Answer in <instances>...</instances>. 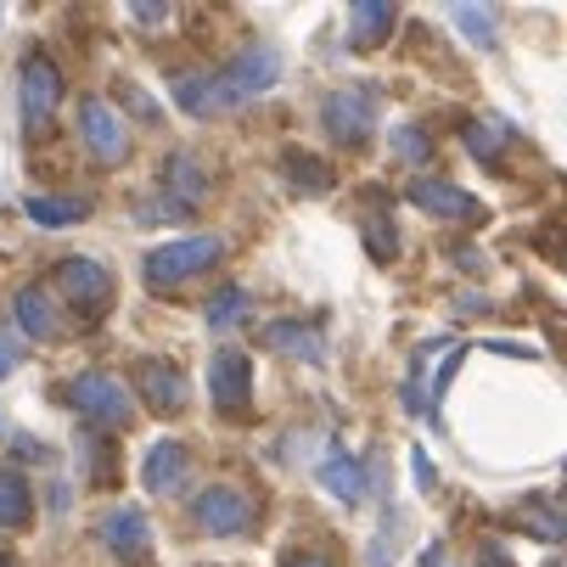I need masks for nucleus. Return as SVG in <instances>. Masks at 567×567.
<instances>
[{
	"instance_id": "39448f33",
	"label": "nucleus",
	"mask_w": 567,
	"mask_h": 567,
	"mask_svg": "<svg viewBox=\"0 0 567 567\" xmlns=\"http://www.w3.org/2000/svg\"><path fill=\"white\" fill-rule=\"evenodd\" d=\"M225 254V241L219 236H186V241H164V248H152L146 254V281L152 287H181L203 270H214Z\"/></svg>"
},
{
	"instance_id": "c85d7f7f",
	"label": "nucleus",
	"mask_w": 567,
	"mask_h": 567,
	"mask_svg": "<svg viewBox=\"0 0 567 567\" xmlns=\"http://www.w3.org/2000/svg\"><path fill=\"white\" fill-rule=\"evenodd\" d=\"M393 534H399V517L382 523V534H377V545H371V567H393Z\"/></svg>"
},
{
	"instance_id": "f704fd0d",
	"label": "nucleus",
	"mask_w": 567,
	"mask_h": 567,
	"mask_svg": "<svg viewBox=\"0 0 567 567\" xmlns=\"http://www.w3.org/2000/svg\"><path fill=\"white\" fill-rule=\"evenodd\" d=\"M287 567H338V561H332V556H292Z\"/></svg>"
},
{
	"instance_id": "20e7f679",
	"label": "nucleus",
	"mask_w": 567,
	"mask_h": 567,
	"mask_svg": "<svg viewBox=\"0 0 567 567\" xmlns=\"http://www.w3.org/2000/svg\"><path fill=\"white\" fill-rule=\"evenodd\" d=\"M320 124L338 146H365L377 135V85H338L320 102Z\"/></svg>"
},
{
	"instance_id": "cd10ccee",
	"label": "nucleus",
	"mask_w": 567,
	"mask_h": 567,
	"mask_svg": "<svg viewBox=\"0 0 567 567\" xmlns=\"http://www.w3.org/2000/svg\"><path fill=\"white\" fill-rule=\"evenodd\" d=\"M365 248H371V259L382 265V259H393L399 241H393V230H382V219H365Z\"/></svg>"
},
{
	"instance_id": "ddd939ff",
	"label": "nucleus",
	"mask_w": 567,
	"mask_h": 567,
	"mask_svg": "<svg viewBox=\"0 0 567 567\" xmlns=\"http://www.w3.org/2000/svg\"><path fill=\"white\" fill-rule=\"evenodd\" d=\"M141 483H146V495H181L186 489V444L157 439L141 461Z\"/></svg>"
},
{
	"instance_id": "2eb2a0df",
	"label": "nucleus",
	"mask_w": 567,
	"mask_h": 567,
	"mask_svg": "<svg viewBox=\"0 0 567 567\" xmlns=\"http://www.w3.org/2000/svg\"><path fill=\"white\" fill-rule=\"evenodd\" d=\"M265 349H281L287 360L320 365V360H327V332H320L315 320H270V327H265Z\"/></svg>"
},
{
	"instance_id": "aec40b11",
	"label": "nucleus",
	"mask_w": 567,
	"mask_h": 567,
	"mask_svg": "<svg viewBox=\"0 0 567 567\" xmlns=\"http://www.w3.org/2000/svg\"><path fill=\"white\" fill-rule=\"evenodd\" d=\"M281 175H287V186L292 192H303V197H327L332 192V164H320V157H309V152H287L281 157Z\"/></svg>"
},
{
	"instance_id": "6e6552de",
	"label": "nucleus",
	"mask_w": 567,
	"mask_h": 567,
	"mask_svg": "<svg viewBox=\"0 0 567 567\" xmlns=\"http://www.w3.org/2000/svg\"><path fill=\"white\" fill-rule=\"evenodd\" d=\"M208 399L219 404L225 416L248 411V399H254V360L241 354V349H219L208 360Z\"/></svg>"
},
{
	"instance_id": "5701e85b",
	"label": "nucleus",
	"mask_w": 567,
	"mask_h": 567,
	"mask_svg": "<svg viewBox=\"0 0 567 567\" xmlns=\"http://www.w3.org/2000/svg\"><path fill=\"white\" fill-rule=\"evenodd\" d=\"M450 18H455V29H461L472 45H483V51L501 45V23H495L489 7H450Z\"/></svg>"
},
{
	"instance_id": "72a5a7b5",
	"label": "nucleus",
	"mask_w": 567,
	"mask_h": 567,
	"mask_svg": "<svg viewBox=\"0 0 567 567\" xmlns=\"http://www.w3.org/2000/svg\"><path fill=\"white\" fill-rule=\"evenodd\" d=\"M141 23H157V18H169V7H130Z\"/></svg>"
},
{
	"instance_id": "4468645a",
	"label": "nucleus",
	"mask_w": 567,
	"mask_h": 567,
	"mask_svg": "<svg viewBox=\"0 0 567 567\" xmlns=\"http://www.w3.org/2000/svg\"><path fill=\"white\" fill-rule=\"evenodd\" d=\"M157 192H164L169 203H181V208H197L208 197V169L192 152H175V157H164V169H157Z\"/></svg>"
},
{
	"instance_id": "4be33fe9",
	"label": "nucleus",
	"mask_w": 567,
	"mask_h": 567,
	"mask_svg": "<svg viewBox=\"0 0 567 567\" xmlns=\"http://www.w3.org/2000/svg\"><path fill=\"white\" fill-rule=\"evenodd\" d=\"M23 214L40 230H68V225H79V219L91 214V203H73V197H23Z\"/></svg>"
},
{
	"instance_id": "1a4fd4ad",
	"label": "nucleus",
	"mask_w": 567,
	"mask_h": 567,
	"mask_svg": "<svg viewBox=\"0 0 567 567\" xmlns=\"http://www.w3.org/2000/svg\"><path fill=\"white\" fill-rule=\"evenodd\" d=\"M135 393H141L146 411L175 416V411H186L192 382H186V371H181L175 360H141V365H135Z\"/></svg>"
},
{
	"instance_id": "f257e3e1",
	"label": "nucleus",
	"mask_w": 567,
	"mask_h": 567,
	"mask_svg": "<svg viewBox=\"0 0 567 567\" xmlns=\"http://www.w3.org/2000/svg\"><path fill=\"white\" fill-rule=\"evenodd\" d=\"M276 79H281V51L248 45V51H236L219 73H208V102H214V113L248 107L254 96H265L276 85Z\"/></svg>"
},
{
	"instance_id": "f8f14e48",
	"label": "nucleus",
	"mask_w": 567,
	"mask_h": 567,
	"mask_svg": "<svg viewBox=\"0 0 567 567\" xmlns=\"http://www.w3.org/2000/svg\"><path fill=\"white\" fill-rule=\"evenodd\" d=\"M56 281H62V298L73 309H102L113 298V276L96 259H62L56 265Z\"/></svg>"
},
{
	"instance_id": "7ed1b4c3",
	"label": "nucleus",
	"mask_w": 567,
	"mask_h": 567,
	"mask_svg": "<svg viewBox=\"0 0 567 567\" xmlns=\"http://www.w3.org/2000/svg\"><path fill=\"white\" fill-rule=\"evenodd\" d=\"M192 517L214 539H241V534L259 523V501L248 489H236V483H208V489L192 501Z\"/></svg>"
},
{
	"instance_id": "bb28decb",
	"label": "nucleus",
	"mask_w": 567,
	"mask_h": 567,
	"mask_svg": "<svg viewBox=\"0 0 567 567\" xmlns=\"http://www.w3.org/2000/svg\"><path fill=\"white\" fill-rule=\"evenodd\" d=\"M393 152L411 157V164H422V157H433V135L422 124H404V130H393Z\"/></svg>"
},
{
	"instance_id": "b1692460",
	"label": "nucleus",
	"mask_w": 567,
	"mask_h": 567,
	"mask_svg": "<svg viewBox=\"0 0 567 567\" xmlns=\"http://www.w3.org/2000/svg\"><path fill=\"white\" fill-rule=\"evenodd\" d=\"M506 146H512L506 124H466V152L477 157V164H501Z\"/></svg>"
},
{
	"instance_id": "412c9836",
	"label": "nucleus",
	"mask_w": 567,
	"mask_h": 567,
	"mask_svg": "<svg viewBox=\"0 0 567 567\" xmlns=\"http://www.w3.org/2000/svg\"><path fill=\"white\" fill-rule=\"evenodd\" d=\"M34 517V489L18 466H0V528H23Z\"/></svg>"
},
{
	"instance_id": "393cba45",
	"label": "nucleus",
	"mask_w": 567,
	"mask_h": 567,
	"mask_svg": "<svg viewBox=\"0 0 567 567\" xmlns=\"http://www.w3.org/2000/svg\"><path fill=\"white\" fill-rule=\"evenodd\" d=\"M175 107L192 113V118H214V102H208V73H181L175 79Z\"/></svg>"
},
{
	"instance_id": "c756f323",
	"label": "nucleus",
	"mask_w": 567,
	"mask_h": 567,
	"mask_svg": "<svg viewBox=\"0 0 567 567\" xmlns=\"http://www.w3.org/2000/svg\"><path fill=\"white\" fill-rule=\"evenodd\" d=\"M411 472H416V489H427V495H433V483H439V472H433V461H427L422 450H411Z\"/></svg>"
},
{
	"instance_id": "473e14b6",
	"label": "nucleus",
	"mask_w": 567,
	"mask_h": 567,
	"mask_svg": "<svg viewBox=\"0 0 567 567\" xmlns=\"http://www.w3.org/2000/svg\"><path fill=\"white\" fill-rule=\"evenodd\" d=\"M12 371H18V349L0 338V377H12Z\"/></svg>"
},
{
	"instance_id": "6ab92c4d",
	"label": "nucleus",
	"mask_w": 567,
	"mask_h": 567,
	"mask_svg": "<svg viewBox=\"0 0 567 567\" xmlns=\"http://www.w3.org/2000/svg\"><path fill=\"white\" fill-rule=\"evenodd\" d=\"M248 315H254V292H248V287H236V281H225V287L203 303L208 332H230V327H241Z\"/></svg>"
},
{
	"instance_id": "9d476101",
	"label": "nucleus",
	"mask_w": 567,
	"mask_h": 567,
	"mask_svg": "<svg viewBox=\"0 0 567 567\" xmlns=\"http://www.w3.org/2000/svg\"><path fill=\"white\" fill-rule=\"evenodd\" d=\"M96 539L107 545V556H118L124 567H141L152 556V528L141 517V506H113L102 523H96Z\"/></svg>"
},
{
	"instance_id": "dca6fc26",
	"label": "nucleus",
	"mask_w": 567,
	"mask_h": 567,
	"mask_svg": "<svg viewBox=\"0 0 567 567\" xmlns=\"http://www.w3.org/2000/svg\"><path fill=\"white\" fill-rule=\"evenodd\" d=\"M315 477H320V489H327L332 501H343V506H360V501H365V489H371L365 466H360L349 450H332L327 461L315 466Z\"/></svg>"
},
{
	"instance_id": "2f4dec72",
	"label": "nucleus",
	"mask_w": 567,
	"mask_h": 567,
	"mask_svg": "<svg viewBox=\"0 0 567 567\" xmlns=\"http://www.w3.org/2000/svg\"><path fill=\"white\" fill-rule=\"evenodd\" d=\"M455 265H461L466 276H483V254H472V248H461V254H455Z\"/></svg>"
},
{
	"instance_id": "e433bc0d",
	"label": "nucleus",
	"mask_w": 567,
	"mask_h": 567,
	"mask_svg": "<svg viewBox=\"0 0 567 567\" xmlns=\"http://www.w3.org/2000/svg\"><path fill=\"white\" fill-rule=\"evenodd\" d=\"M0 567H12V556H7V550H0Z\"/></svg>"
},
{
	"instance_id": "a878e982",
	"label": "nucleus",
	"mask_w": 567,
	"mask_h": 567,
	"mask_svg": "<svg viewBox=\"0 0 567 567\" xmlns=\"http://www.w3.org/2000/svg\"><path fill=\"white\" fill-rule=\"evenodd\" d=\"M523 523H528L545 545H556V539H561V512H556V501H550V495L528 501V506H523Z\"/></svg>"
},
{
	"instance_id": "c9c22d12",
	"label": "nucleus",
	"mask_w": 567,
	"mask_h": 567,
	"mask_svg": "<svg viewBox=\"0 0 567 567\" xmlns=\"http://www.w3.org/2000/svg\"><path fill=\"white\" fill-rule=\"evenodd\" d=\"M483 561H489V567H512V561H506V550H501V545H483Z\"/></svg>"
},
{
	"instance_id": "0eeeda50",
	"label": "nucleus",
	"mask_w": 567,
	"mask_h": 567,
	"mask_svg": "<svg viewBox=\"0 0 567 567\" xmlns=\"http://www.w3.org/2000/svg\"><path fill=\"white\" fill-rule=\"evenodd\" d=\"M411 197L422 214H433V219H450V225H483L489 219V208H483L472 192H461L455 181H444V175H422V181H411Z\"/></svg>"
},
{
	"instance_id": "7c9ffc66",
	"label": "nucleus",
	"mask_w": 567,
	"mask_h": 567,
	"mask_svg": "<svg viewBox=\"0 0 567 567\" xmlns=\"http://www.w3.org/2000/svg\"><path fill=\"white\" fill-rule=\"evenodd\" d=\"M118 96H124V102H130V107H135L141 118H157V107H152L146 96H135V85H118Z\"/></svg>"
},
{
	"instance_id": "a211bd4d",
	"label": "nucleus",
	"mask_w": 567,
	"mask_h": 567,
	"mask_svg": "<svg viewBox=\"0 0 567 567\" xmlns=\"http://www.w3.org/2000/svg\"><path fill=\"white\" fill-rule=\"evenodd\" d=\"M399 12H393V0H354L349 7V29H354V51H377L388 45Z\"/></svg>"
},
{
	"instance_id": "f3484780",
	"label": "nucleus",
	"mask_w": 567,
	"mask_h": 567,
	"mask_svg": "<svg viewBox=\"0 0 567 567\" xmlns=\"http://www.w3.org/2000/svg\"><path fill=\"white\" fill-rule=\"evenodd\" d=\"M12 315H18V327H23L29 343H56V338H62V320H56L45 287H23V292L12 298Z\"/></svg>"
},
{
	"instance_id": "9b49d317",
	"label": "nucleus",
	"mask_w": 567,
	"mask_h": 567,
	"mask_svg": "<svg viewBox=\"0 0 567 567\" xmlns=\"http://www.w3.org/2000/svg\"><path fill=\"white\" fill-rule=\"evenodd\" d=\"M79 130H85V146L102 157V164H124V157H130V130H124V118L102 96L79 102Z\"/></svg>"
},
{
	"instance_id": "f03ea898",
	"label": "nucleus",
	"mask_w": 567,
	"mask_h": 567,
	"mask_svg": "<svg viewBox=\"0 0 567 567\" xmlns=\"http://www.w3.org/2000/svg\"><path fill=\"white\" fill-rule=\"evenodd\" d=\"M68 404L79 416H85L91 427H130V416H135V393L118 382V377H107V371H79L73 382H68Z\"/></svg>"
},
{
	"instance_id": "423d86ee",
	"label": "nucleus",
	"mask_w": 567,
	"mask_h": 567,
	"mask_svg": "<svg viewBox=\"0 0 567 567\" xmlns=\"http://www.w3.org/2000/svg\"><path fill=\"white\" fill-rule=\"evenodd\" d=\"M62 68L45 56V51H29L23 68H18V102H23V124L29 130H45L51 113L62 107Z\"/></svg>"
}]
</instances>
